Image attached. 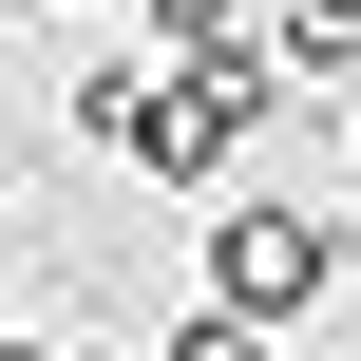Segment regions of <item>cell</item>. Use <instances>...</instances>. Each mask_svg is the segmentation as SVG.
<instances>
[{
	"label": "cell",
	"instance_id": "1",
	"mask_svg": "<svg viewBox=\"0 0 361 361\" xmlns=\"http://www.w3.org/2000/svg\"><path fill=\"white\" fill-rule=\"evenodd\" d=\"M57 114H76L114 171H152V190H228V152H247V133H286V114H324V95H305L286 57H267V76H190V57H152V38H133V57L57 76Z\"/></svg>",
	"mask_w": 361,
	"mask_h": 361
},
{
	"label": "cell",
	"instance_id": "2",
	"mask_svg": "<svg viewBox=\"0 0 361 361\" xmlns=\"http://www.w3.org/2000/svg\"><path fill=\"white\" fill-rule=\"evenodd\" d=\"M343 286H361V228L305 209V190H228L209 247H190V305H247V324H305V305H343Z\"/></svg>",
	"mask_w": 361,
	"mask_h": 361
},
{
	"label": "cell",
	"instance_id": "3",
	"mask_svg": "<svg viewBox=\"0 0 361 361\" xmlns=\"http://www.w3.org/2000/svg\"><path fill=\"white\" fill-rule=\"evenodd\" d=\"M133 38L190 57V76H267L286 57V0H133Z\"/></svg>",
	"mask_w": 361,
	"mask_h": 361
},
{
	"label": "cell",
	"instance_id": "4",
	"mask_svg": "<svg viewBox=\"0 0 361 361\" xmlns=\"http://www.w3.org/2000/svg\"><path fill=\"white\" fill-rule=\"evenodd\" d=\"M267 343H286V324H247V305H190V324H171L152 361H267Z\"/></svg>",
	"mask_w": 361,
	"mask_h": 361
},
{
	"label": "cell",
	"instance_id": "5",
	"mask_svg": "<svg viewBox=\"0 0 361 361\" xmlns=\"http://www.w3.org/2000/svg\"><path fill=\"white\" fill-rule=\"evenodd\" d=\"M0 361H95V343H57V324H19V343H0Z\"/></svg>",
	"mask_w": 361,
	"mask_h": 361
},
{
	"label": "cell",
	"instance_id": "6",
	"mask_svg": "<svg viewBox=\"0 0 361 361\" xmlns=\"http://www.w3.org/2000/svg\"><path fill=\"white\" fill-rule=\"evenodd\" d=\"M343 152H361V95H343Z\"/></svg>",
	"mask_w": 361,
	"mask_h": 361
},
{
	"label": "cell",
	"instance_id": "7",
	"mask_svg": "<svg viewBox=\"0 0 361 361\" xmlns=\"http://www.w3.org/2000/svg\"><path fill=\"white\" fill-rule=\"evenodd\" d=\"M57 19H95V0H57Z\"/></svg>",
	"mask_w": 361,
	"mask_h": 361
}]
</instances>
